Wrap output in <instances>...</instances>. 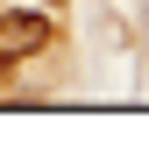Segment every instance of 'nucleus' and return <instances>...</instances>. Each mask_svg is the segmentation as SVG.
Returning a JSON list of instances; mask_svg holds the SVG:
<instances>
[{
  "label": "nucleus",
  "instance_id": "nucleus-1",
  "mask_svg": "<svg viewBox=\"0 0 149 149\" xmlns=\"http://www.w3.org/2000/svg\"><path fill=\"white\" fill-rule=\"evenodd\" d=\"M50 43V22L43 14H0V64H22Z\"/></svg>",
  "mask_w": 149,
  "mask_h": 149
}]
</instances>
